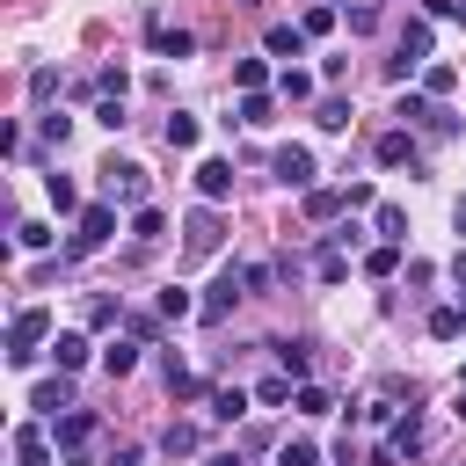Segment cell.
<instances>
[{"label":"cell","instance_id":"21","mask_svg":"<svg viewBox=\"0 0 466 466\" xmlns=\"http://www.w3.org/2000/svg\"><path fill=\"white\" fill-rule=\"evenodd\" d=\"M102 364H109V379H124V371L138 364V342H131V335H124V342H109V350H102Z\"/></svg>","mask_w":466,"mask_h":466},{"label":"cell","instance_id":"6","mask_svg":"<svg viewBox=\"0 0 466 466\" xmlns=\"http://www.w3.org/2000/svg\"><path fill=\"white\" fill-rule=\"evenodd\" d=\"M109 204H146V167L116 160V167H109Z\"/></svg>","mask_w":466,"mask_h":466},{"label":"cell","instance_id":"28","mask_svg":"<svg viewBox=\"0 0 466 466\" xmlns=\"http://www.w3.org/2000/svg\"><path fill=\"white\" fill-rule=\"evenodd\" d=\"M255 400H262V408H277V400H291V371H269V379L255 386Z\"/></svg>","mask_w":466,"mask_h":466},{"label":"cell","instance_id":"9","mask_svg":"<svg viewBox=\"0 0 466 466\" xmlns=\"http://www.w3.org/2000/svg\"><path fill=\"white\" fill-rule=\"evenodd\" d=\"M240 284H248V269H226V277L211 284V299H204L197 313H204V320H226V313H233V299H240Z\"/></svg>","mask_w":466,"mask_h":466},{"label":"cell","instance_id":"39","mask_svg":"<svg viewBox=\"0 0 466 466\" xmlns=\"http://www.w3.org/2000/svg\"><path fill=\"white\" fill-rule=\"evenodd\" d=\"M320 277H328V284H342V277H350V255H342V248H328V255H320Z\"/></svg>","mask_w":466,"mask_h":466},{"label":"cell","instance_id":"11","mask_svg":"<svg viewBox=\"0 0 466 466\" xmlns=\"http://www.w3.org/2000/svg\"><path fill=\"white\" fill-rule=\"evenodd\" d=\"M66 379H73V371H58V379H44V386L29 393V408H44V415H66V408H73V386H66Z\"/></svg>","mask_w":466,"mask_h":466},{"label":"cell","instance_id":"19","mask_svg":"<svg viewBox=\"0 0 466 466\" xmlns=\"http://www.w3.org/2000/svg\"><path fill=\"white\" fill-rule=\"evenodd\" d=\"M350 204V189H306V218H335Z\"/></svg>","mask_w":466,"mask_h":466},{"label":"cell","instance_id":"25","mask_svg":"<svg viewBox=\"0 0 466 466\" xmlns=\"http://www.w3.org/2000/svg\"><path fill=\"white\" fill-rule=\"evenodd\" d=\"M44 189H51V204H58V211H87V204H80V189H73L66 175H44Z\"/></svg>","mask_w":466,"mask_h":466},{"label":"cell","instance_id":"13","mask_svg":"<svg viewBox=\"0 0 466 466\" xmlns=\"http://www.w3.org/2000/svg\"><path fill=\"white\" fill-rule=\"evenodd\" d=\"M371 226H379V240H386V248H400V240H408V211H400V204H371Z\"/></svg>","mask_w":466,"mask_h":466},{"label":"cell","instance_id":"17","mask_svg":"<svg viewBox=\"0 0 466 466\" xmlns=\"http://www.w3.org/2000/svg\"><path fill=\"white\" fill-rule=\"evenodd\" d=\"M146 36L167 51V58H189V29H167V22H146Z\"/></svg>","mask_w":466,"mask_h":466},{"label":"cell","instance_id":"24","mask_svg":"<svg viewBox=\"0 0 466 466\" xmlns=\"http://www.w3.org/2000/svg\"><path fill=\"white\" fill-rule=\"evenodd\" d=\"M313 124H320V131H350V102H342V95H328V102H320V116H313Z\"/></svg>","mask_w":466,"mask_h":466},{"label":"cell","instance_id":"18","mask_svg":"<svg viewBox=\"0 0 466 466\" xmlns=\"http://www.w3.org/2000/svg\"><path fill=\"white\" fill-rule=\"evenodd\" d=\"M233 80H240V95H269V66H262V58H240Z\"/></svg>","mask_w":466,"mask_h":466},{"label":"cell","instance_id":"10","mask_svg":"<svg viewBox=\"0 0 466 466\" xmlns=\"http://www.w3.org/2000/svg\"><path fill=\"white\" fill-rule=\"evenodd\" d=\"M262 51H269V58H299V51H306V29H291V22H269V29H262Z\"/></svg>","mask_w":466,"mask_h":466},{"label":"cell","instance_id":"40","mask_svg":"<svg viewBox=\"0 0 466 466\" xmlns=\"http://www.w3.org/2000/svg\"><path fill=\"white\" fill-rule=\"evenodd\" d=\"M284 466H320V451L313 444H284Z\"/></svg>","mask_w":466,"mask_h":466},{"label":"cell","instance_id":"15","mask_svg":"<svg viewBox=\"0 0 466 466\" xmlns=\"http://www.w3.org/2000/svg\"><path fill=\"white\" fill-rule=\"evenodd\" d=\"M51 357H58V371H80V364H87V335H80V328H66V335L51 342Z\"/></svg>","mask_w":466,"mask_h":466},{"label":"cell","instance_id":"32","mask_svg":"<svg viewBox=\"0 0 466 466\" xmlns=\"http://www.w3.org/2000/svg\"><path fill=\"white\" fill-rule=\"evenodd\" d=\"M269 116H277L269 95H248V102H240V124H269Z\"/></svg>","mask_w":466,"mask_h":466},{"label":"cell","instance_id":"37","mask_svg":"<svg viewBox=\"0 0 466 466\" xmlns=\"http://www.w3.org/2000/svg\"><path fill=\"white\" fill-rule=\"evenodd\" d=\"M160 444L182 459V451H197V430H189V422H167V437H160Z\"/></svg>","mask_w":466,"mask_h":466},{"label":"cell","instance_id":"16","mask_svg":"<svg viewBox=\"0 0 466 466\" xmlns=\"http://www.w3.org/2000/svg\"><path fill=\"white\" fill-rule=\"evenodd\" d=\"M415 444H422V415L408 408V415H393V437H386V451L400 459V451H415Z\"/></svg>","mask_w":466,"mask_h":466},{"label":"cell","instance_id":"31","mask_svg":"<svg viewBox=\"0 0 466 466\" xmlns=\"http://www.w3.org/2000/svg\"><path fill=\"white\" fill-rule=\"evenodd\" d=\"M291 408H299V415H328V408H335V400H328V393H320V386H299V393H291Z\"/></svg>","mask_w":466,"mask_h":466},{"label":"cell","instance_id":"36","mask_svg":"<svg viewBox=\"0 0 466 466\" xmlns=\"http://www.w3.org/2000/svg\"><path fill=\"white\" fill-rule=\"evenodd\" d=\"M116 320H124L116 299H95V306H87V328H116Z\"/></svg>","mask_w":466,"mask_h":466},{"label":"cell","instance_id":"35","mask_svg":"<svg viewBox=\"0 0 466 466\" xmlns=\"http://www.w3.org/2000/svg\"><path fill=\"white\" fill-rule=\"evenodd\" d=\"M160 313H167V320H182V313H197V306H189V291H182V284H167V291H160Z\"/></svg>","mask_w":466,"mask_h":466},{"label":"cell","instance_id":"22","mask_svg":"<svg viewBox=\"0 0 466 466\" xmlns=\"http://www.w3.org/2000/svg\"><path fill=\"white\" fill-rule=\"evenodd\" d=\"M211 415H218V422L248 415V393H240V386H218V393H211Z\"/></svg>","mask_w":466,"mask_h":466},{"label":"cell","instance_id":"2","mask_svg":"<svg viewBox=\"0 0 466 466\" xmlns=\"http://www.w3.org/2000/svg\"><path fill=\"white\" fill-rule=\"evenodd\" d=\"M109 233H116V204H87V211L73 218V255H95Z\"/></svg>","mask_w":466,"mask_h":466},{"label":"cell","instance_id":"3","mask_svg":"<svg viewBox=\"0 0 466 466\" xmlns=\"http://www.w3.org/2000/svg\"><path fill=\"white\" fill-rule=\"evenodd\" d=\"M415 66H430V22H408L400 44H393V80H408Z\"/></svg>","mask_w":466,"mask_h":466},{"label":"cell","instance_id":"27","mask_svg":"<svg viewBox=\"0 0 466 466\" xmlns=\"http://www.w3.org/2000/svg\"><path fill=\"white\" fill-rule=\"evenodd\" d=\"M277 364H284L291 379H306V364H313V350H306V342H277Z\"/></svg>","mask_w":466,"mask_h":466},{"label":"cell","instance_id":"14","mask_svg":"<svg viewBox=\"0 0 466 466\" xmlns=\"http://www.w3.org/2000/svg\"><path fill=\"white\" fill-rule=\"evenodd\" d=\"M371 153H379V167H408V160H415V138H408V131H386Z\"/></svg>","mask_w":466,"mask_h":466},{"label":"cell","instance_id":"5","mask_svg":"<svg viewBox=\"0 0 466 466\" xmlns=\"http://www.w3.org/2000/svg\"><path fill=\"white\" fill-rule=\"evenodd\" d=\"M269 167H277V182L313 189V153H306V146H277V153H269Z\"/></svg>","mask_w":466,"mask_h":466},{"label":"cell","instance_id":"23","mask_svg":"<svg viewBox=\"0 0 466 466\" xmlns=\"http://www.w3.org/2000/svg\"><path fill=\"white\" fill-rule=\"evenodd\" d=\"M451 87H459V73H451V66H422V95H430V102H437V95H451Z\"/></svg>","mask_w":466,"mask_h":466},{"label":"cell","instance_id":"41","mask_svg":"<svg viewBox=\"0 0 466 466\" xmlns=\"http://www.w3.org/2000/svg\"><path fill=\"white\" fill-rule=\"evenodd\" d=\"M451 277H459V291H466V248H459V255H451Z\"/></svg>","mask_w":466,"mask_h":466},{"label":"cell","instance_id":"43","mask_svg":"<svg viewBox=\"0 0 466 466\" xmlns=\"http://www.w3.org/2000/svg\"><path fill=\"white\" fill-rule=\"evenodd\" d=\"M459 226H466V204H459Z\"/></svg>","mask_w":466,"mask_h":466},{"label":"cell","instance_id":"38","mask_svg":"<svg viewBox=\"0 0 466 466\" xmlns=\"http://www.w3.org/2000/svg\"><path fill=\"white\" fill-rule=\"evenodd\" d=\"M15 240H22V248H51V226H36V218H22V226H15Z\"/></svg>","mask_w":466,"mask_h":466},{"label":"cell","instance_id":"4","mask_svg":"<svg viewBox=\"0 0 466 466\" xmlns=\"http://www.w3.org/2000/svg\"><path fill=\"white\" fill-rule=\"evenodd\" d=\"M87 437H95V415H87V408H66V415H58V451H66V466L87 459Z\"/></svg>","mask_w":466,"mask_h":466},{"label":"cell","instance_id":"8","mask_svg":"<svg viewBox=\"0 0 466 466\" xmlns=\"http://www.w3.org/2000/svg\"><path fill=\"white\" fill-rule=\"evenodd\" d=\"M182 240H189V255H211V248H218V211H211V204H197V211H189V226H182Z\"/></svg>","mask_w":466,"mask_h":466},{"label":"cell","instance_id":"29","mask_svg":"<svg viewBox=\"0 0 466 466\" xmlns=\"http://www.w3.org/2000/svg\"><path fill=\"white\" fill-rule=\"evenodd\" d=\"M299 29H306V36H328V29H335V7H328V0H313V7H306V22H299Z\"/></svg>","mask_w":466,"mask_h":466},{"label":"cell","instance_id":"12","mask_svg":"<svg viewBox=\"0 0 466 466\" xmlns=\"http://www.w3.org/2000/svg\"><path fill=\"white\" fill-rule=\"evenodd\" d=\"M15 466H51V444H44V430H36V422H22V430H15Z\"/></svg>","mask_w":466,"mask_h":466},{"label":"cell","instance_id":"20","mask_svg":"<svg viewBox=\"0 0 466 466\" xmlns=\"http://www.w3.org/2000/svg\"><path fill=\"white\" fill-rule=\"evenodd\" d=\"M430 335H437V342L466 335V313H459V306H437V313H430Z\"/></svg>","mask_w":466,"mask_h":466},{"label":"cell","instance_id":"7","mask_svg":"<svg viewBox=\"0 0 466 466\" xmlns=\"http://www.w3.org/2000/svg\"><path fill=\"white\" fill-rule=\"evenodd\" d=\"M197 197H204V204L233 197V160H197Z\"/></svg>","mask_w":466,"mask_h":466},{"label":"cell","instance_id":"30","mask_svg":"<svg viewBox=\"0 0 466 466\" xmlns=\"http://www.w3.org/2000/svg\"><path fill=\"white\" fill-rule=\"evenodd\" d=\"M277 95H284V102H306V95H313V80H306L299 66H284V80H277Z\"/></svg>","mask_w":466,"mask_h":466},{"label":"cell","instance_id":"42","mask_svg":"<svg viewBox=\"0 0 466 466\" xmlns=\"http://www.w3.org/2000/svg\"><path fill=\"white\" fill-rule=\"evenodd\" d=\"M211 466H240V459H233V451H226V459H211Z\"/></svg>","mask_w":466,"mask_h":466},{"label":"cell","instance_id":"34","mask_svg":"<svg viewBox=\"0 0 466 466\" xmlns=\"http://www.w3.org/2000/svg\"><path fill=\"white\" fill-rule=\"evenodd\" d=\"M131 233H138V240H160V211L138 204V211H131Z\"/></svg>","mask_w":466,"mask_h":466},{"label":"cell","instance_id":"33","mask_svg":"<svg viewBox=\"0 0 466 466\" xmlns=\"http://www.w3.org/2000/svg\"><path fill=\"white\" fill-rule=\"evenodd\" d=\"M167 146H197V116L175 109V116H167Z\"/></svg>","mask_w":466,"mask_h":466},{"label":"cell","instance_id":"1","mask_svg":"<svg viewBox=\"0 0 466 466\" xmlns=\"http://www.w3.org/2000/svg\"><path fill=\"white\" fill-rule=\"evenodd\" d=\"M44 335H51V313H44V306H22V313L7 320V364H29Z\"/></svg>","mask_w":466,"mask_h":466},{"label":"cell","instance_id":"26","mask_svg":"<svg viewBox=\"0 0 466 466\" xmlns=\"http://www.w3.org/2000/svg\"><path fill=\"white\" fill-rule=\"evenodd\" d=\"M393 269H400V248H386V240H379V248L364 255V277H393Z\"/></svg>","mask_w":466,"mask_h":466}]
</instances>
